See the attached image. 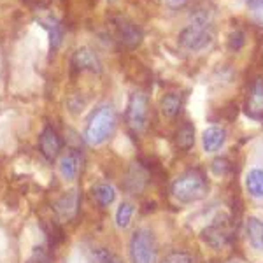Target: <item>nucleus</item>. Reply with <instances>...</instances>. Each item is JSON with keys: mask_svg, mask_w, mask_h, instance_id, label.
Here are the masks:
<instances>
[{"mask_svg": "<svg viewBox=\"0 0 263 263\" xmlns=\"http://www.w3.org/2000/svg\"><path fill=\"white\" fill-rule=\"evenodd\" d=\"M213 42V16L207 11H198L193 21L179 33V44L188 51H202Z\"/></svg>", "mask_w": 263, "mask_h": 263, "instance_id": "f257e3e1", "label": "nucleus"}, {"mask_svg": "<svg viewBox=\"0 0 263 263\" xmlns=\"http://www.w3.org/2000/svg\"><path fill=\"white\" fill-rule=\"evenodd\" d=\"M207 193H209V182H207L203 172L198 168L186 171L172 182V195L181 203L198 202L205 198Z\"/></svg>", "mask_w": 263, "mask_h": 263, "instance_id": "f03ea898", "label": "nucleus"}, {"mask_svg": "<svg viewBox=\"0 0 263 263\" xmlns=\"http://www.w3.org/2000/svg\"><path fill=\"white\" fill-rule=\"evenodd\" d=\"M116 128V112L112 105L104 104L91 112L84 128V141L90 146H100L107 141Z\"/></svg>", "mask_w": 263, "mask_h": 263, "instance_id": "7ed1b4c3", "label": "nucleus"}, {"mask_svg": "<svg viewBox=\"0 0 263 263\" xmlns=\"http://www.w3.org/2000/svg\"><path fill=\"white\" fill-rule=\"evenodd\" d=\"M130 258L132 263H156L158 244L147 228H139L130 239Z\"/></svg>", "mask_w": 263, "mask_h": 263, "instance_id": "20e7f679", "label": "nucleus"}, {"mask_svg": "<svg viewBox=\"0 0 263 263\" xmlns=\"http://www.w3.org/2000/svg\"><path fill=\"white\" fill-rule=\"evenodd\" d=\"M147 118H149V104L147 97L142 91L132 93L126 107V125L134 135H141L147 126Z\"/></svg>", "mask_w": 263, "mask_h": 263, "instance_id": "39448f33", "label": "nucleus"}, {"mask_svg": "<svg viewBox=\"0 0 263 263\" xmlns=\"http://www.w3.org/2000/svg\"><path fill=\"white\" fill-rule=\"evenodd\" d=\"M111 27L114 37H116V41L120 42L123 48L135 49L141 46L144 33L137 23H134V21L125 18V16H116V18L111 20Z\"/></svg>", "mask_w": 263, "mask_h": 263, "instance_id": "423d86ee", "label": "nucleus"}, {"mask_svg": "<svg viewBox=\"0 0 263 263\" xmlns=\"http://www.w3.org/2000/svg\"><path fill=\"white\" fill-rule=\"evenodd\" d=\"M246 111L254 120L263 118V76L254 78L248 90V99H246Z\"/></svg>", "mask_w": 263, "mask_h": 263, "instance_id": "0eeeda50", "label": "nucleus"}, {"mask_svg": "<svg viewBox=\"0 0 263 263\" xmlns=\"http://www.w3.org/2000/svg\"><path fill=\"white\" fill-rule=\"evenodd\" d=\"M72 67L78 72H91V74H100L102 63L95 53L90 48H79L72 54Z\"/></svg>", "mask_w": 263, "mask_h": 263, "instance_id": "6e6552de", "label": "nucleus"}, {"mask_svg": "<svg viewBox=\"0 0 263 263\" xmlns=\"http://www.w3.org/2000/svg\"><path fill=\"white\" fill-rule=\"evenodd\" d=\"M62 149V141L60 135L57 134V130L46 126L39 135V151L48 162H53L58 156V153Z\"/></svg>", "mask_w": 263, "mask_h": 263, "instance_id": "1a4fd4ad", "label": "nucleus"}, {"mask_svg": "<svg viewBox=\"0 0 263 263\" xmlns=\"http://www.w3.org/2000/svg\"><path fill=\"white\" fill-rule=\"evenodd\" d=\"M202 239H203V242L209 244L211 248L219 249V248H224V246L230 242L232 235L224 223H214L202 232Z\"/></svg>", "mask_w": 263, "mask_h": 263, "instance_id": "9d476101", "label": "nucleus"}, {"mask_svg": "<svg viewBox=\"0 0 263 263\" xmlns=\"http://www.w3.org/2000/svg\"><path fill=\"white\" fill-rule=\"evenodd\" d=\"M78 207H79V195L76 190H72V192L65 193L60 200L57 202V205H54V211H57L58 218L63 219V221H69L76 216L78 213Z\"/></svg>", "mask_w": 263, "mask_h": 263, "instance_id": "9b49d317", "label": "nucleus"}, {"mask_svg": "<svg viewBox=\"0 0 263 263\" xmlns=\"http://www.w3.org/2000/svg\"><path fill=\"white\" fill-rule=\"evenodd\" d=\"M39 23L42 27L48 30V35H49V51L54 53L58 49V46L62 44V39H63V27L60 25V21L54 18L53 14H46V16H41L39 18Z\"/></svg>", "mask_w": 263, "mask_h": 263, "instance_id": "f8f14e48", "label": "nucleus"}, {"mask_svg": "<svg viewBox=\"0 0 263 263\" xmlns=\"http://www.w3.org/2000/svg\"><path fill=\"white\" fill-rule=\"evenodd\" d=\"M81 162H83L81 153L76 151V149H70L67 155H63L60 160V174L69 181L76 179L79 171H81Z\"/></svg>", "mask_w": 263, "mask_h": 263, "instance_id": "ddd939ff", "label": "nucleus"}, {"mask_svg": "<svg viewBox=\"0 0 263 263\" xmlns=\"http://www.w3.org/2000/svg\"><path fill=\"white\" fill-rule=\"evenodd\" d=\"M227 141V132L219 126H211L202 134V146L203 151L207 153H216L218 149H221V146Z\"/></svg>", "mask_w": 263, "mask_h": 263, "instance_id": "4468645a", "label": "nucleus"}, {"mask_svg": "<svg viewBox=\"0 0 263 263\" xmlns=\"http://www.w3.org/2000/svg\"><path fill=\"white\" fill-rule=\"evenodd\" d=\"M246 233L248 240L254 249L263 253V221L258 218H249L246 221Z\"/></svg>", "mask_w": 263, "mask_h": 263, "instance_id": "2eb2a0df", "label": "nucleus"}, {"mask_svg": "<svg viewBox=\"0 0 263 263\" xmlns=\"http://www.w3.org/2000/svg\"><path fill=\"white\" fill-rule=\"evenodd\" d=\"M160 109H162L163 116L176 118L182 109V95H179V93H176V91L163 95L162 102H160Z\"/></svg>", "mask_w": 263, "mask_h": 263, "instance_id": "dca6fc26", "label": "nucleus"}, {"mask_svg": "<svg viewBox=\"0 0 263 263\" xmlns=\"http://www.w3.org/2000/svg\"><path fill=\"white\" fill-rule=\"evenodd\" d=\"M246 190L253 198H263V171L253 168L246 176Z\"/></svg>", "mask_w": 263, "mask_h": 263, "instance_id": "f3484780", "label": "nucleus"}, {"mask_svg": "<svg viewBox=\"0 0 263 263\" xmlns=\"http://www.w3.org/2000/svg\"><path fill=\"white\" fill-rule=\"evenodd\" d=\"M176 144L182 151H190L195 144V128L190 121H184L176 134Z\"/></svg>", "mask_w": 263, "mask_h": 263, "instance_id": "a211bd4d", "label": "nucleus"}, {"mask_svg": "<svg viewBox=\"0 0 263 263\" xmlns=\"http://www.w3.org/2000/svg\"><path fill=\"white\" fill-rule=\"evenodd\" d=\"M93 197L97 198V202H99L102 207H109L116 200V190H114L111 184H107V182H102V184H97L95 188H93Z\"/></svg>", "mask_w": 263, "mask_h": 263, "instance_id": "6ab92c4d", "label": "nucleus"}, {"mask_svg": "<svg viewBox=\"0 0 263 263\" xmlns=\"http://www.w3.org/2000/svg\"><path fill=\"white\" fill-rule=\"evenodd\" d=\"M134 216V205L130 202H121L116 211V224L118 228H126Z\"/></svg>", "mask_w": 263, "mask_h": 263, "instance_id": "aec40b11", "label": "nucleus"}, {"mask_svg": "<svg viewBox=\"0 0 263 263\" xmlns=\"http://www.w3.org/2000/svg\"><path fill=\"white\" fill-rule=\"evenodd\" d=\"M146 177H147L146 172L139 165H135L128 176V190H132V192H141L144 182H146Z\"/></svg>", "mask_w": 263, "mask_h": 263, "instance_id": "412c9836", "label": "nucleus"}, {"mask_svg": "<svg viewBox=\"0 0 263 263\" xmlns=\"http://www.w3.org/2000/svg\"><path fill=\"white\" fill-rule=\"evenodd\" d=\"M246 44V33L240 30H235L228 35V48L232 51H239L242 49V46Z\"/></svg>", "mask_w": 263, "mask_h": 263, "instance_id": "4be33fe9", "label": "nucleus"}, {"mask_svg": "<svg viewBox=\"0 0 263 263\" xmlns=\"http://www.w3.org/2000/svg\"><path fill=\"white\" fill-rule=\"evenodd\" d=\"M162 263H193L192 256L188 253H182V251H174L171 254L163 258Z\"/></svg>", "mask_w": 263, "mask_h": 263, "instance_id": "5701e85b", "label": "nucleus"}, {"mask_svg": "<svg viewBox=\"0 0 263 263\" xmlns=\"http://www.w3.org/2000/svg\"><path fill=\"white\" fill-rule=\"evenodd\" d=\"M211 168H213L216 176H224V174L230 172V162L227 158H216L213 165H211Z\"/></svg>", "mask_w": 263, "mask_h": 263, "instance_id": "b1692460", "label": "nucleus"}, {"mask_svg": "<svg viewBox=\"0 0 263 263\" xmlns=\"http://www.w3.org/2000/svg\"><path fill=\"white\" fill-rule=\"evenodd\" d=\"M249 6L253 9L254 20L260 25H263V0H249Z\"/></svg>", "mask_w": 263, "mask_h": 263, "instance_id": "393cba45", "label": "nucleus"}, {"mask_svg": "<svg viewBox=\"0 0 263 263\" xmlns=\"http://www.w3.org/2000/svg\"><path fill=\"white\" fill-rule=\"evenodd\" d=\"M104 263H121V261L118 260L116 256H112V254H109V258H107V260H105Z\"/></svg>", "mask_w": 263, "mask_h": 263, "instance_id": "a878e982", "label": "nucleus"}, {"mask_svg": "<svg viewBox=\"0 0 263 263\" xmlns=\"http://www.w3.org/2000/svg\"><path fill=\"white\" fill-rule=\"evenodd\" d=\"M219 263H240L239 260H228V261H219Z\"/></svg>", "mask_w": 263, "mask_h": 263, "instance_id": "bb28decb", "label": "nucleus"}, {"mask_svg": "<svg viewBox=\"0 0 263 263\" xmlns=\"http://www.w3.org/2000/svg\"><path fill=\"white\" fill-rule=\"evenodd\" d=\"M177 2H184V0H177Z\"/></svg>", "mask_w": 263, "mask_h": 263, "instance_id": "cd10ccee", "label": "nucleus"}]
</instances>
